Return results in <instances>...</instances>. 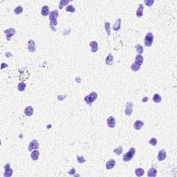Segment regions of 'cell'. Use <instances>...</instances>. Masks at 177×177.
<instances>
[{
  "label": "cell",
  "instance_id": "1",
  "mask_svg": "<svg viewBox=\"0 0 177 177\" xmlns=\"http://www.w3.org/2000/svg\"><path fill=\"white\" fill-rule=\"evenodd\" d=\"M59 15V12L57 10H54L53 11H51L49 14V19H50V27L51 28V29L53 31H56V29H55L54 28L57 24V17Z\"/></svg>",
  "mask_w": 177,
  "mask_h": 177
},
{
  "label": "cell",
  "instance_id": "2",
  "mask_svg": "<svg viewBox=\"0 0 177 177\" xmlns=\"http://www.w3.org/2000/svg\"><path fill=\"white\" fill-rule=\"evenodd\" d=\"M98 98V94H97V93L96 92H94V91H93V92H91L90 94L87 95V96H85L84 98V101L86 102L87 105H91L93 102H94L95 100L97 99Z\"/></svg>",
  "mask_w": 177,
  "mask_h": 177
},
{
  "label": "cell",
  "instance_id": "3",
  "mask_svg": "<svg viewBox=\"0 0 177 177\" xmlns=\"http://www.w3.org/2000/svg\"><path fill=\"white\" fill-rule=\"evenodd\" d=\"M135 153H136V149L134 147H131L128 152L125 153L123 155V161L124 162H127V161H131L132 158H134Z\"/></svg>",
  "mask_w": 177,
  "mask_h": 177
},
{
  "label": "cell",
  "instance_id": "4",
  "mask_svg": "<svg viewBox=\"0 0 177 177\" xmlns=\"http://www.w3.org/2000/svg\"><path fill=\"white\" fill-rule=\"evenodd\" d=\"M154 39V37L151 32L147 33L145 38V45L146 46H151L153 44Z\"/></svg>",
  "mask_w": 177,
  "mask_h": 177
},
{
  "label": "cell",
  "instance_id": "5",
  "mask_svg": "<svg viewBox=\"0 0 177 177\" xmlns=\"http://www.w3.org/2000/svg\"><path fill=\"white\" fill-rule=\"evenodd\" d=\"M39 148V143L37 140H33L28 145V150L29 151H32L33 150H38Z\"/></svg>",
  "mask_w": 177,
  "mask_h": 177
},
{
  "label": "cell",
  "instance_id": "6",
  "mask_svg": "<svg viewBox=\"0 0 177 177\" xmlns=\"http://www.w3.org/2000/svg\"><path fill=\"white\" fill-rule=\"evenodd\" d=\"M10 163H7L4 166V169H5V172H4V176L5 177H11L13 173V170H12L10 167Z\"/></svg>",
  "mask_w": 177,
  "mask_h": 177
},
{
  "label": "cell",
  "instance_id": "7",
  "mask_svg": "<svg viewBox=\"0 0 177 177\" xmlns=\"http://www.w3.org/2000/svg\"><path fill=\"white\" fill-rule=\"evenodd\" d=\"M4 33H5V34H6L7 40L9 41V40H11V38L13 35H15V28H8V29L4 30Z\"/></svg>",
  "mask_w": 177,
  "mask_h": 177
},
{
  "label": "cell",
  "instance_id": "8",
  "mask_svg": "<svg viewBox=\"0 0 177 177\" xmlns=\"http://www.w3.org/2000/svg\"><path fill=\"white\" fill-rule=\"evenodd\" d=\"M133 105H134V104L131 102H127L126 105V109L124 111V113L127 116H129L132 115V111H133Z\"/></svg>",
  "mask_w": 177,
  "mask_h": 177
},
{
  "label": "cell",
  "instance_id": "9",
  "mask_svg": "<svg viewBox=\"0 0 177 177\" xmlns=\"http://www.w3.org/2000/svg\"><path fill=\"white\" fill-rule=\"evenodd\" d=\"M107 123L109 128H113L116 126V120L113 116H110L107 118Z\"/></svg>",
  "mask_w": 177,
  "mask_h": 177
},
{
  "label": "cell",
  "instance_id": "10",
  "mask_svg": "<svg viewBox=\"0 0 177 177\" xmlns=\"http://www.w3.org/2000/svg\"><path fill=\"white\" fill-rule=\"evenodd\" d=\"M28 50L31 53H34L35 51L36 47H35V43L34 40H29L28 44Z\"/></svg>",
  "mask_w": 177,
  "mask_h": 177
},
{
  "label": "cell",
  "instance_id": "11",
  "mask_svg": "<svg viewBox=\"0 0 177 177\" xmlns=\"http://www.w3.org/2000/svg\"><path fill=\"white\" fill-rule=\"evenodd\" d=\"M166 157H167V154H166V151H165V150H161L159 151L158 156H157V158H158L159 161H162L163 160H165Z\"/></svg>",
  "mask_w": 177,
  "mask_h": 177
},
{
  "label": "cell",
  "instance_id": "12",
  "mask_svg": "<svg viewBox=\"0 0 177 177\" xmlns=\"http://www.w3.org/2000/svg\"><path fill=\"white\" fill-rule=\"evenodd\" d=\"M116 165V161L114 159H110L106 163V168L107 170H111Z\"/></svg>",
  "mask_w": 177,
  "mask_h": 177
},
{
  "label": "cell",
  "instance_id": "13",
  "mask_svg": "<svg viewBox=\"0 0 177 177\" xmlns=\"http://www.w3.org/2000/svg\"><path fill=\"white\" fill-rule=\"evenodd\" d=\"M33 111H34L33 108L31 106H28V107H26V109H24V114L27 116L30 117L33 114Z\"/></svg>",
  "mask_w": 177,
  "mask_h": 177
},
{
  "label": "cell",
  "instance_id": "14",
  "mask_svg": "<svg viewBox=\"0 0 177 177\" xmlns=\"http://www.w3.org/2000/svg\"><path fill=\"white\" fill-rule=\"evenodd\" d=\"M89 46H90L91 48V52H93V53H95V52H97V51H98V43H97V41H91L90 43H89Z\"/></svg>",
  "mask_w": 177,
  "mask_h": 177
},
{
  "label": "cell",
  "instance_id": "15",
  "mask_svg": "<svg viewBox=\"0 0 177 177\" xmlns=\"http://www.w3.org/2000/svg\"><path fill=\"white\" fill-rule=\"evenodd\" d=\"M121 18H119V19H118L116 21L115 24H113V27H112V28H113V30L118 31V30H119L121 29Z\"/></svg>",
  "mask_w": 177,
  "mask_h": 177
},
{
  "label": "cell",
  "instance_id": "16",
  "mask_svg": "<svg viewBox=\"0 0 177 177\" xmlns=\"http://www.w3.org/2000/svg\"><path fill=\"white\" fill-rule=\"evenodd\" d=\"M143 11H144V6L142 4H140L138 8L136 11V16L139 18L142 17L143 15Z\"/></svg>",
  "mask_w": 177,
  "mask_h": 177
},
{
  "label": "cell",
  "instance_id": "17",
  "mask_svg": "<svg viewBox=\"0 0 177 177\" xmlns=\"http://www.w3.org/2000/svg\"><path fill=\"white\" fill-rule=\"evenodd\" d=\"M143 125H144V123H143V121H136V122L134 123V129H135L136 130H140V129H142Z\"/></svg>",
  "mask_w": 177,
  "mask_h": 177
},
{
  "label": "cell",
  "instance_id": "18",
  "mask_svg": "<svg viewBox=\"0 0 177 177\" xmlns=\"http://www.w3.org/2000/svg\"><path fill=\"white\" fill-rule=\"evenodd\" d=\"M105 62L106 64L107 65H109V66H111L113 64V56L112 54L109 53L108 55V56L107 57V58H106Z\"/></svg>",
  "mask_w": 177,
  "mask_h": 177
},
{
  "label": "cell",
  "instance_id": "19",
  "mask_svg": "<svg viewBox=\"0 0 177 177\" xmlns=\"http://www.w3.org/2000/svg\"><path fill=\"white\" fill-rule=\"evenodd\" d=\"M156 175H157V170L154 167L150 168L147 172V176L149 177H155Z\"/></svg>",
  "mask_w": 177,
  "mask_h": 177
},
{
  "label": "cell",
  "instance_id": "20",
  "mask_svg": "<svg viewBox=\"0 0 177 177\" xmlns=\"http://www.w3.org/2000/svg\"><path fill=\"white\" fill-rule=\"evenodd\" d=\"M41 14L42 16H47L49 14V8L48 6H44L41 8Z\"/></svg>",
  "mask_w": 177,
  "mask_h": 177
},
{
  "label": "cell",
  "instance_id": "21",
  "mask_svg": "<svg viewBox=\"0 0 177 177\" xmlns=\"http://www.w3.org/2000/svg\"><path fill=\"white\" fill-rule=\"evenodd\" d=\"M39 155H40V152L38 150H34L31 152L30 154V157L33 160V161H37L39 158Z\"/></svg>",
  "mask_w": 177,
  "mask_h": 177
},
{
  "label": "cell",
  "instance_id": "22",
  "mask_svg": "<svg viewBox=\"0 0 177 177\" xmlns=\"http://www.w3.org/2000/svg\"><path fill=\"white\" fill-rule=\"evenodd\" d=\"M140 67H141V65L138 63H137V62H134V63H133L132 64V66H131V69H132L133 71H139L140 68Z\"/></svg>",
  "mask_w": 177,
  "mask_h": 177
},
{
  "label": "cell",
  "instance_id": "23",
  "mask_svg": "<svg viewBox=\"0 0 177 177\" xmlns=\"http://www.w3.org/2000/svg\"><path fill=\"white\" fill-rule=\"evenodd\" d=\"M143 60H144L143 57L141 55L138 54V55H136V58H135V62H137V63L140 64V65H142V64L143 63Z\"/></svg>",
  "mask_w": 177,
  "mask_h": 177
},
{
  "label": "cell",
  "instance_id": "24",
  "mask_svg": "<svg viewBox=\"0 0 177 177\" xmlns=\"http://www.w3.org/2000/svg\"><path fill=\"white\" fill-rule=\"evenodd\" d=\"M135 174L137 177H142L145 174V171L142 168H136L135 170Z\"/></svg>",
  "mask_w": 177,
  "mask_h": 177
},
{
  "label": "cell",
  "instance_id": "25",
  "mask_svg": "<svg viewBox=\"0 0 177 177\" xmlns=\"http://www.w3.org/2000/svg\"><path fill=\"white\" fill-rule=\"evenodd\" d=\"M27 87V84L25 82H20L19 83L18 86H17V89L19 91H24L25 90Z\"/></svg>",
  "mask_w": 177,
  "mask_h": 177
},
{
  "label": "cell",
  "instance_id": "26",
  "mask_svg": "<svg viewBox=\"0 0 177 177\" xmlns=\"http://www.w3.org/2000/svg\"><path fill=\"white\" fill-rule=\"evenodd\" d=\"M153 100L156 103H159V102H161V97L158 94H155L153 96Z\"/></svg>",
  "mask_w": 177,
  "mask_h": 177
},
{
  "label": "cell",
  "instance_id": "27",
  "mask_svg": "<svg viewBox=\"0 0 177 177\" xmlns=\"http://www.w3.org/2000/svg\"><path fill=\"white\" fill-rule=\"evenodd\" d=\"M123 147H121V146L117 147V148H116V149L113 150V152H114L117 156H120V155L123 153Z\"/></svg>",
  "mask_w": 177,
  "mask_h": 177
},
{
  "label": "cell",
  "instance_id": "28",
  "mask_svg": "<svg viewBox=\"0 0 177 177\" xmlns=\"http://www.w3.org/2000/svg\"><path fill=\"white\" fill-rule=\"evenodd\" d=\"M68 3H69V1L61 0L60 1V4H59V8H60V9H62L64 6H67Z\"/></svg>",
  "mask_w": 177,
  "mask_h": 177
},
{
  "label": "cell",
  "instance_id": "29",
  "mask_svg": "<svg viewBox=\"0 0 177 177\" xmlns=\"http://www.w3.org/2000/svg\"><path fill=\"white\" fill-rule=\"evenodd\" d=\"M105 30L107 31L108 35H110L111 33V28H110V24L108 22H106L105 23Z\"/></svg>",
  "mask_w": 177,
  "mask_h": 177
},
{
  "label": "cell",
  "instance_id": "30",
  "mask_svg": "<svg viewBox=\"0 0 177 177\" xmlns=\"http://www.w3.org/2000/svg\"><path fill=\"white\" fill-rule=\"evenodd\" d=\"M22 12L23 8L22 6H17V7L16 8L15 10H14V13H15V14H16V15H19V14L22 13Z\"/></svg>",
  "mask_w": 177,
  "mask_h": 177
},
{
  "label": "cell",
  "instance_id": "31",
  "mask_svg": "<svg viewBox=\"0 0 177 177\" xmlns=\"http://www.w3.org/2000/svg\"><path fill=\"white\" fill-rule=\"evenodd\" d=\"M136 49L137 53L140 54V55L143 53V47L140 44H137L136 46Z\"/></svg>",
  "mask_w": 177,
  "mask_h": 177
},
{
  "label": "cell",
  "instance_id": "32",
  "mask_svg": "<svg viewBox=\"0 0 177 177\" xmlns=\"http://www.w3.org/2000/svg\"><path fill=\"white\" fill-rule=\"evenodd\" d=\"M66 11L69 13H74L75 11V8L73 5H68V6L66 8Z\"/></svg>",
  "mask_w": 177,
  "mask_h": 177
},
{
  "label": "cell",
  "instance_id": "33",
  "mask_svg": "<svg viewBox=\"0 0 177 177\" xmlns=\"http://www.w3.org/2000/svg\"><path fill=\"white\" fill-rule=\"evenodd\" d=\"M149 143L152 146H156V144H157V139L156 138H151L150 140L149 141Z\"/></svg>",
  "mask_w": 177,
  "mask_h": 177
},
{
  "label": "cell",
  "instance_id": "34",
  "mask_svg": "<svg viewBox=\"0 0 177 177\" xmlns=\"http://www.w3.org/2000/svg\"><path fill=\"white\" fill-rule=\"evenodd\" d=\"M144 3L147 6H151L152 4L154 3V0H146V1H144Z\"/></svg>",
  "mask_w": 177,
  "mask_h": 177
},
{
  "label": "cell",
  "instance_id": "35",
  "mask_svg": "<svg viewBox=\"0 0 177 177\" xmlns=\"http://www.w3.org/2000/svg\"><path fill=\"white\" fill-rule=\"evenodd\" d=\"M77 160H78V162L79 163H83L86 161L83 156H77Z\"/></svg>",
  "mask_w": 177,
  "mask_h": 177
},
{
  "label": "cell",
  "instance_id": "36",
  "mask_svg": "<svg viewBox=\"0 0 177 177\" xmlns=\"http://www.w3.org/2000/svg\"><path fill=\"white\" fill-rule=\"evenodd\" d=\"M75 173V168H72L71 170H70L69 172H68V174H70V175H74Z\"/></svg>",
  "mask_w": 177,
  "mask_h": 177
}]
</instances>
